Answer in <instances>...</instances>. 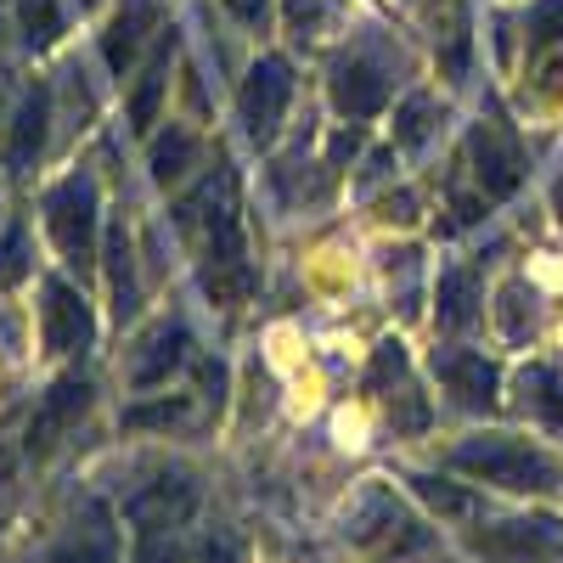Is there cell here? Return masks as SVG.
Listing matches in <instances>:
<instances>
[{"label":"cell","instance_id":"6da1fadb","mask_svg":"<svg viewBox=\"0 0 563 563\" xmlns=\"http://www.w3.org/2000/svg\"><path fill=\"white\" fill-rule=\"evenodd\" d=\"M451 467L456 474L485 479V485H501V490H530V496H547V490L563 485L558 462L541 445L519 440V434H474V440H462L451 451Z\"/></svg>","mask_w":563,"mask_h":563},{"label":"cell","instance_id":"7a4b0ae2","mask_svg":"<svg viewBox=\"0 0 563 563\" xmlns=\"http://www.w3.org/2000/svg\"><path fill=\"white\" fill-rule=\"evenodd\" d=\"M45 231H52L57 254L74 271H90L97 260V238H102V198L90 175H68L45 192Z\"/></svg>","mask_w":563,"mask_h":563},{"label":"cell","instance_id":"3957f363","mask_svg":"<svg viewBox=\"0 0 563 563\" xmlns=\"http://www.w3.org/2000/svg\"><path fill=\"white\" fill-rule=\"evenodd\" d=\"M288 102H294V68L282 63V57H260L249 68V79H243V97H238L243 130L260 141V147H265V141H276L282 119H288Z\"/></svg>","mask_w":563,"mask_h":563},{"label":"cell","instance_id":"277c9868","mask_svg":"<svg viewBox=\"0 0 563 563\" xmlns=\"http://www.w3.org/2000/svg\"><path fill=\"white\" fill-rule=\"evenodd\" d=\"M485 563H563V525L558 519H507L474 536Z\"/></svg>","mask_w":563,"mask_h":563},{"label":"cell","instance_id":"5b68a950","mask_svg":"<svg viewBox=\"0 0 563 563\" xmlns=\"http://www.w3.org/2000/svg\"><path fill=\"white\" fill-rule=\"evenodd\" d=\"M90 333H97V321H90L85 294L74 288V282L52 276L40 288V339H45V350H52V355H74V350L90 344Z\"/></svg>","mask_w":563,"mask_h":563},{"label":"cell","instance_id":"8992f818","mask_svg":"<svg viewBox=\"0 0 563 563\" xmlns=\"http://www.w3.org/2000/svg\"><path fill=\"white\" fill-rule=\"evenodd\" d=\"M198 507V485L186 474H158L153 485H141L130 496V525L135 536H175Z\"/></svg>","mask_w":563,"mask_h":563},{"label":"cell","instance_id":"52a82bcc","mask_svg":"<svg viewBox=\"0 0 563 563\" xmlns=\"http://www.w3.org/2000/svg\"><path fill=\"white\" fill-rule=\"evenodd\" d=\"M389 102V68L372 52H344L333 63V108L344 119H372Z\"/></svg>","mask_w":563,"mask_h":563},{"label":"cell","instance_id":"ba28073f","mask_svg":"<svg viewBox=\"0 0 563 563\" xmlns=\"http://www.w3.org/2000/svg\"><path fill=\"white\" fill-rule=\"evenodd\" d=\"M90 400H97V389H90V378H57L52 389H45V400H40V411H34V422H29V456H45L52 451L74 422L90 411Z\"/></svg>","mask_w":563,"mask_h":563},{"label":"cell","instance_id":"9c48e42d","mask_svg":"<svg viewBox=\"0 0 563 563\" xmlns=\"http://www.w3.org/2000/svg\"><path fill=\"white\" fill-rule=\"evenodd\" d=\"M467 153H474V175L485 186V198H507L512 186L525 180V153H519V141H512V130L501 119H485L474 130V147Z\"/></svg>","mask_w":563,"mask_h":563},{"label":"cell","instance_id":"30bf717a","mask_svg":"<svg viewBox=\"0 0 563 563\" xmlns=\"http://www.w3.org/2000/svg\"><path fill=\"white\" fill-rule=\"evenodd\" d=\"M434 372H440V384H445V395L456 406H467V411H490L496 406V389H501L496 361H485L474 350H440Z\"/></svg>","mask_w":563,"mask_h":563},{"label":"cell","instance_id":"8fae6325","mask_svg":"<svg viewBox=\"0 0 563 563\" xmlns=\"http://www.w3.org/2000/svg\"><path fill=\"white\" fill-rule=\"evenodd\" d=\"M52 563H119V530L113 512L102 501H85L79 519L63 530V541L52 547Z\"/></svg>","mask_w":563,"mask_h":563},{"label":"cell","instance_id":"7c38bea8","mask_svg":"<svg viewBox=\"0 0 563 563\" xmlns=\"http://www.w3.org/2000/svg\"><path fill=\"white\" fill-rule=\"evenodd\" d=\"M186 361V327L180 321H158L135 339V355H130V389H158L169 384V372Z\"/></svg>","mask_w":563,"mask_h":563},{"label":"cell","instance_id":"4fadbf2b","mask_svg":"<svg viewBox=\"0 0 563 563\" xmlns=\"http://www.w3.org/2000/svg\"><path fill=\"white\" fill-rule=\"evenodd\" d=\"M158 18H164L158 0H124V7L113 12V23H108V34H102V63L113 74H124L141 57V45L158 34Z\"/></svg>","mask_w":563,"mask_h":563},{"label":"cell","instance_id":"5bb4252c","mask_svg":"<svg viewBox=\"0 0 563 563\" xmlns=\"http://www.w3.org/2000/svg\"><path fill=\"white\" fill-rule=\"evenodd\" d=\"M45 141H52V97H45V85H34L29 97L18 102L12 124H7V169L12 175L34 169V158L45 153Z\"/></svg>","mask_w":563,"mask_h":563},{"label":"cell","instance_id":"9a60e30c","mask_svg":"<svg viewBox=\"0 0 563 563\" xmlns=\"http://www.w3.org/2000/svg\"><path fill=\"white\" fill-rule=\"evenodd\" d=\"M169 57H175V29H158V45H153L147 68H141V79H135V97H130V124L135 130L158 124V102L169 90Z\"/></svg>","mask_w":563,"mask_h":563},{"label":"cell","instance_id":"2e32d148","mask_svg":"<svg viewBox=\"0 0 563 563\" xmlns=\"http://www.w3.org/2000/svg\"><path fill=\"white\" fill-rule=\"evenodd\" d=\"M198 158H203L198 130L169 124V130L153 141V180H158V186H175V180H186V169H192Z\"/></svg>","mask_w":563,"mask_h":563},{"label":"cell","instance_id":"e0dca14e","mask_svg":"<svg viewBox=\"0 0 563 563\" xmlns=\"http://www.w3.org/2000/svg\"><path fill=\"white\" fill-rule=\"evenodd\" d=\"M519 395H525V411H536L547 429H563V372L558 366H525Z\"/></svg>","mask_w":563,"mask_h":563},{"label":"cell","instance_id":"ac0fdd59","mask_svg":"<svg viewBox=\"0 0 563 563\" xmlns=\"http://www.w3.org/2000/svg\"><path fill=\"white\" fill-rule=\"evenodd\" d=\"M479 321V282L474 271H445L440 276V327L445 333H462V327Z\"/></svg>","mask_w":563,"mask_h":563},{"label":"cell","instance_id":"d6986e66","mask_svg":"<svg viewBox=\"0 0 563 563\" xmlns=\"http://www.w3.org/2000/svg\"><path fill=\"white\" fill-rule=\"evenodd\" d=\"M108 288H113V310L119 321L135 310V249H130V231L124 220L108 225Z\"/></svg>","mask_w":563,"mask_h":563},{"label":"cell","instance_id":"ffe728a7","mask_svg":"<svg viewBox=\"0 0 563 563\" xmlns=\"http://www.w3.org/2000/svg\"><path fill=\"white\" fill-rule=\"evenodd\" d=\"M440 119H445V108H440L434 97H406V102L395 108V141H400V147H422Z\"/></svg>","mask_w":563,"mask_h":563},{"label":"cell","instance_id":"44dd1931","mask_svg":"<svg viewBox=\"0 0 563 563\" xmlns=\"http://www.w3.org/2000/svg\"><path fill=\"white\" fill-rule=\"evenodd\" d=\"M18 29L29 45H52L63 34V12L57 0H18Z\"/></svg>","mask_w":563,"mask_h":563},{"label":"cell","instance_id":"7402d4cb","mask_svg":"<svg viewBox=\"0 0 563 563\" xmlns=\"http://www.w3.org/2000/svg\"><path fill=\"white\" fill-rule=\"evenodd\" d=\"M186 411H192V400H186V395H169V400L130 406L124 422H130V429H175V422H186Z\"/></svg>","mask_w":563,"mask_h":563},{"label":"cell","instance_id":"603a6c76","mask_svg":"<svg viewBox=\"0 0 563 563\" xmlns=\"http://www.w3.org/2000/svg\"><path fill=\"white\" fill-rule=\"evenodd\" d=\"M23 276H29V231L7 225L0 231V288H18Z\"/></svg>","mask_w":563,"mask_h":563},{"label":"cell","instance_id":"cb8c5ba5","mask_svg":"<svg viewBox=\"0 0 563 563\" xmlns=\"http://www.w3.org/2000/svg\"><path fill=\"white\" fill-rule=\"evenodd\" d=\"M389 422H395V434H422L429 429V400L411 384H400V395H389Z\"/></svg>","mask_w":563,"mask_h":563},{"label":"cell","instance_id":"d4e9b609","mask_svg":"<svg viewBox=\"0 0 563 563\" xmlns=\"http://www.w3.org/2000/svg\"><path fill=\"white\" fill-rule=\"evenodd\" d=\"M558 40H563V0H541V7L530 12V57L552 52Z\"/></svg>","mask_w":563,"mask_h":563},{"label":"cell","instance_id":"484cf974","mask_svg":"<svg viewBox=\"0 0 563 563\" xmlns=\"http://www.w3.org/2000/svg\"><path fill=\"white\" fill-rule=\"evenodd\" d=\"M536 305V299H530ZM525 305V282H507L501 288V305H496V321H501V333L507 339H525V327L536 321V310Z\"/></svg>","mask_w":563,"mask_h":563},{"label":"cell","instance_id":"4316f807","mask_svg":"<svg viewBox=\"0 0 563 563\" xmlns=\"http://www.w3.org/2000/svg\"><path fill=\"white\" fill-rule=\"evenodd\" d=\"M411 485H417V496H422V501H429V507H440V512H451V519H462V512L474 507V496H467V490H456L451 479H411Z\"/></svg>","mask_w":563,"mask_h":563},{"label":"cell","instance_id":"83f0119b","mask_svg":"<svg viewBox=\"0 0 563 563\" xmlns=\"http://www.w3.org/2000/svg\"><path fill=\"white\" fill-rule=\"evenodd\" d=\"M406 372V355H400V344H384L378 355H372V366H366V389H384L389 378H400Z\"/></svg>","mask_w":563,"mask_h":563},{"label":"cell","instance_id":"f1b7e54d","mask_svg":"<svg viewBox=\"0 0 563 563\" xmlns=\"http://www.w3.org/2000/svg\"><path fill=\"white\" fill-rule=\"evenodd\" d=\"M192 563H238V541H231L225 530L220 536H203V547H198Z\"/></svg>","mask_w":563,"mask_h":563},{"label":"cell","instance_id":"f546056e","mask_svg":"<svg viewBox=\"0 0 563 563\" xmlns=\"http://www.w3.org/2000/svg\"><path fill=\"white\" fill-rule=\"evenodd\" d=\"M288 23H294L299 34H310V29L321 23V0H288Z\"/></svg>","mask_w":563,"mask_h":563},{"label":"cell","instance_id":"4dcf8cb0","mask_svg":"<svg viewBox=\"0 0 563 563\" xmlns=\"http://www.w3.org/2000/svg\"><path fill=\"white\" fill-rule=\"evenodd\" d=\"M225 7H231V18L249 23V29H260V23H265V0H225Z\"/></svg>","mask_w":563,"mask_h":563},{"label":"cell","instance_id":"1f68e13d","mask_svg":"<svg viewBox=\"0 0 563 563\" xmlns=\"http://www.w3.org/2000/svg\"><path fill=\"white\" fill-rule=\"evenodd\" d=\"M378 220H411V192H400V198H384V214Z\"/></svg>","mask_w":563,"mask_h":563},{"label":"cell","instance_id":"d6a6232c","mask_svg":"<svg viewBox=\"0 0 563 563\" xmlns=\"http://www.w3.org/2000/svg\"><path fill=\"white\" fill-rule=\"evenodd\" d=\"M552 203H558V220H563V180L552 186Z\"/></svg>","mask_w":563,"mask_h":563}]
</instances>
